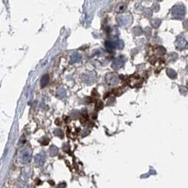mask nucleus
<instances>
[{
  "label": "nucleus",
  "instance_id": "1",
  "mask_svg": "<svg viewBox=\"0 0 188 188\" xmlns=\"http://www.w3.org/2000/svg\"><path fill=\"white\" fill-rule=\"evenodd\" d=\"M173 17L177 19H182L185 15V8L183 5H176L173 7L171 10Z\"/></svg>",
  "mask_w": 188,
  "mask_h": 188
},
{
  "label": "nucleus",
  "instance_id": "2",
  "mask_svg": "<svg viewBox=\"0 0 188 188\" xmlns=\"http://www.w3.org/2000/svg\"><path fill=\"white\" fill-rule=\"evenodd\" d=\"M176 46L180 49H185V48H187L188 43L183 37H179L176 41Z\"/></svg>",
  "mask_w": 188,
  "mask_h": 188
},
{
  "label": "nucleus",
  "instance_id": "3",
  "mask_svg": "<svg viewBox=\"0 0 188 188\" xmlns=\"http://www.w3.org/2000/svg\"><path fill=\"white\" fill-rule=\"evenodd\" d=\"M127 9V5L124 3H119L115 9V11L117 13H123Z\"/></svg>",
  "mask_w": 188,
  "mask_h": 188
},
{
  "label": "nucleus",
  "instance_id": "4",
  "mask_svg": "<svg viewBox=\"0 0 188 188\" xmlns=\"http://www.w3.org/2000/svg\"><path fill=\"white\" fill-rule=\"evenodd\" d=\"M120 19V21H119V24L120 25H125L127 23H129L131 21V19L129 17H127L126 16H120L119 18Z\"/></svg>",
  "mask_w": 188,
  "mask_h": 188
},
{
  "label": "nucleus",
  "instance_id": "5",
  "mask_svg": "<svg viewBox=\"0 0 188 188\" xmlns=\"http://www.w3.org/2000/svg\"><path fill=\"white\" fill-rule=\"evenodd\" d=\"M124 61H125V59H122L121 58H118V59H117L116 61H114V65H113V68H120L123 66V64H124Z\"/></svg>",
  "mask_w": 188,
  "mask_h": 188
},
{
  "label": "nucleus",
  "instance_id": "6",
  "mask_svg": "<svg viewBox=\"0 0 188 188\" xmlns=\"http://www.w3.org/2000/svg\"><path fill=\"white\" fill-rule=\"evenodd\" d=\"M50 81V77L48 75H45V76H43L41 80H40V86L41 88H45V87L47 86V85L49 83Z\"/></svg>",
  "mask_w": 188,
  "mask_h": 188
},
{
  "label": "nucleus",
  "instance_id": "7",
  "mask_svg": "<svg viewBox=\"0 0 188 188\" xmlns=\"http://www.w3.org/2000/svg\"><path fill=\"white\" fill-rule=\"evenodd\" d=\"M187 72H188V66H187Z\"/></svg>",
  "mask_w": 188,
  "mask_h": 188
}]
</instances>
